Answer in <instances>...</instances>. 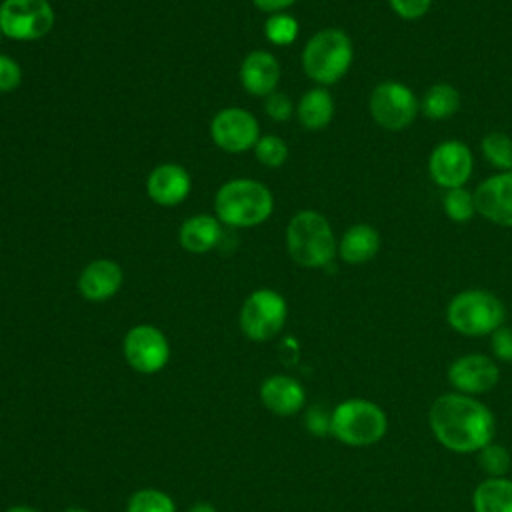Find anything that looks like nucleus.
<instances>
[{"label":"nucleus","instance_id":"nucleus-1","mask_svg":"<svg viewBox=\"0 0 512 512\" xmlns=\"http://www.w3.org/2000/svg\"><path fill=\"white\" fill-rule=\"evenodd\" d=\"M434 438L456 454H476L494 440L496 418L476 396L446 392L440 394L428 412Z\"/></svg>","mask_w":512,"mask_h":512},{"label":"nucleus","instance_id":"nucleus-2","mask_svg":"<svg viewBox=\"0 0 512 512\" xmlns=\"http://www.w3.org/2000/svg\"><path fill=\"white\" fill-rule=\"evenodd\" d=\"M274 198L270 190L252 178L224 182L214 196L216 218L234 228L258 226L272 214Z\"/></svg>","mask_w":512,"mask_h":512},{"label":"nucleus","instance_id":"nucleus-3","mask_svg":"<svg viewBox=\"0 0 512 512\" xmlns=\"http://www.w3.org/2000/svg\"><path fill=\"white\" fill-rule=\"evenodd\" d=\"M290 258L302 268H322L336 254V240L328 220L316 210H300L286 228Z\"/></svg>","mask_w":512,"mask_h":512},{"label":"nucleus","instance_id":"nucleus-4","mask_svg":"<svg viewBox=\"0 0 512 512\" xmlns=\"http://www.w3.org/2000/svg\"><path fill=\"white\" fill-rule=\"evenodd\" d=\"M388 416L382 406L366 398H348L332 410L330 434L348 446H370L384 438Z\"/></svg>","mask_w":512,"mask_h":512},{"label":"nucleus","instance_id":"nucleus-5","mask_svg":"<svg viewBox=\"0 0 512 512\" xmlns=\"http://www.w3.org/2000/svg\"><path fill=\"white\" fill-rule=\"evenodd\" d=\"M506 308L502 300L488 290L458 292L446 308L448 324L464 336H486L504 326Z\"/></svg>","mask_w":512,"mask_h":512},{"label":"nucleus","instance_id":"nucleus-6","mask_svg":"<svg viewBox=\"0 0 512 512\" xmlns=\"http://www.w3.org/2000/svg\"><path fill=\"white\" fill-rule=\"evenodd\" d=\"M352 42L346 32L326 28L316 32L302 50V66L308 78L318 84L338 82L352 64Z\"/></svg>","mask_w":512,"mask_h":512},{"label":"nucleus","instance_id":"nucleus-7","mask_svg":"<svg viewBox=\"0 0 512 512\" xmlns=\"http://www.w3.org/2000/svg\"><path fill=\"white\" fill-rule=\"evenodd\" d=\"M288 306L282 294L270 288L254 290L242 304L240 328L254 342L272 340L286 322Z\"/></svg>","mask_w":512,"mask_h":512},{"label":"nucleus","instance_id":"nucleus-8","mask_svg":"<svg viewBox=\"0 0 512 512\" xmlns=\"http://www.w3.org/2000/svg\"><path fill=\"white\" fill-rule=\"evenodd\" d=\"M56 14L48 0H2L0 30L4 36L20 42H32L46 36L54 26Z\"/></svg>","mask_w":512,"mask_h":512},{"label":"nucleus","instance_id":"nucleus-9","mask_svg":"<svg viewBox=\"0 0 512 512\" xmlns=\"http://www.w3.org/2000/svg\"><path fill=\"white\" fill-rule=\"evenodd\" d=\"M370 114L378 126L386 130H402L410 126L418 114L414 92L400 82H382L370 94Z\"/></svg>","mask_w":512,"mask_h":512},{"label":"nucleus","instance_id":"nucleus-10","mask_svg":"<svg viewBox=\"0 0 512 512\" xmlns=\"http://www.w3.org/2000/svg\"><path fill=\"white\" fill-rule=\"evenodd\" d=\"M124 358L140 374L160 372L170 358V344L162 330L150 324H138L124 336Z\"/></svg>","mask_w":512,"mask_h":512},{"label":"nucleus","instance_id":"nucleus-11","mask_svg":"<svg viewBox=\"0 0 512 512\" xmlns=\"http://www.w3.org/2000/svg\"><path fill=\"white\" fill-rule=\"evenodd\" d=\"M210 136L214 144L232 154L254 148L260 138V126L254 114L244 108H224L210 122Z\"/></svg>","mask_w":512,"mask_h":512},{"label":"nucleus","instance_id":"nucleus-12","mask_svg":"<svg viewBox=\"0 0 512 512\" xmlns=\"http://www.w3.org/2000/svg\"><path fill=\"white\" fill-rule=\"evenodd\" d=\"M448 382L454 392L478 396L490 392L500 380V368L494 358L486 354H464L448 366Z\"/></svg>","mask_w":512,"mask_h":512},{"label":"nucleus","instance_id":"nucleus-13","mask_svg":"<svg viewBox=\"0 0 512 512\" xmlns=\"http://www.w3.org/2000/svg\"><path fill=\"white\" fill-rule=\"evenodd\" d=\"M428 170L438 186L446 190L460 188L472 174L470 148L458 140H446L438 144L430 154Z\"/></svg>","mask_w":512,"mask_h":512},{"label":"nucleus","instance_id":"nucleus-14","mask_svg":"<svg viewBox=\"0 0 512 512\" xmlns=\"http://www.w3.org/2000/svg\"><path fill=\"white\" fill-rule=\"evenodd\" d=\"M476 212L498 226H512V170L486 178L474 192Z\"/></svg>","mask_w":512,"mask_h":512},{"label":"nucleus","instance_id":"nucleus-15","mask_svg":"<svg viewBox=\"0 0 512 512\" xmlns=\"http://www.w3.org/2000/svg\"><path fill=\"white\" fill-rule=\"evenodd\" d=\"M190 186L188 170L174 162L156 166L146 178V194L160 206H178L190 194Z\"/></svg>","mask_w":512,"mask_h":512},{"label":"nucleus","instance_id":"nucleus-16","mask_svg":"<svg viewBox=\"0 0 512 512\" xmlns=\"http://www.w3.org/2000/svg\"><path fill=\"white\" fill-rule=\"evenodd\" d=\"M122 268L110 258L92 260L78 276V290L90 302H104L112 298L122 286Z\"/></svg>","mask_w":512,"mask_h":512},{"label":"nucleus","instance_id":"nucleus-17","mask_svg":"<svg viewBox=\"0 0 512 512\" xmlns=\"http://www.w3.org/2000/svg\"><path fill=\"white\" fill-rule=\"evenodd\" d=\"M260 400L276 416H294L304 408L306 392L296 378L274 374L262 382Z\"/></svg>","mask_w":512,"mask_h":512},{"label":"nucleus","instance_id":"nucleus-18","mask_svg":"<svg viewBox=\"0 0 512 512\" xmlns=\"http://www.w3.org/2000/svg\"><path fill=\"white\" fill-rule=\"evenodd\" d=\"M240 82L252 96H268L276 92L280 82V64L266 50H254L246 54L240 64Z\"/></svg>","mask_w":512,"mask_h":512},{"label":"nucleus","instance_id":"nucleus-19","mask_svg":"<svg viewBox=\"0 0 512 512\" xmlns=\"http://www.w3.org/2000/svg\"><path fill=\"white\" fill-rule=\"evenodd\" d=\"M222 236L220 220L208 214H196L184 220L178 232L180 246L192 254H204L212 250Z\"/></svg>","mask_w":512,"mask_h":512},{"label":"nucleus","instance_id":"nucleus-20","mask_svg":"<svg viewBox=\"0 0 512 512\" xmlns=\"http://www.w3.org/2000/svg\"><path fill=\"white\" fill-rule=\"evenodd\" d=\"M378 248H380V236L368 224H356L348 228L338 244L340 258L348 264H364L372 260Z\"/></svg>","mask_w":512,"mask_h":512},{"label":"nucleus","instance_id":"nucleus-21","mask_svg":"<svg viewBox=\"0 0 512 512\" xmlns=\"http://www.w3.org/2000/svg\"><path fill=\"white\" fill-rule=\"evenodd\" d=\"M474 512H512V478H486L472 494Z\"/></svg>","mask_w":512,"mask_h":512},{"label":"nucleus","instance_id":"nucleus-22","mask_svg":"<svg viewBox=\"0 0 512 512\" xmlns=\"http://www.w3.org/2000/svg\"><path fill=\"white\" fill-rule=\"evenodd\" d=\"M296 114L304 128L320 130V128L328 126L334 116V100L328 90L312 88L300 98Z\"/></svg>","mask_w":512,"mask_h":512},{"label":"nucleus","instance_id":"nucleus-23","mask_svg":"<svg viewBox=\"0 0 512 512\" xmlns=\"http://www.w3.org/2000/svg\"><path fill=\"white\" fill-rule=\"evenodd\" d=\"M460 108V94L450 84H434L428 88L422 100V112L426 118L444 120Z\"/></svg>","mask_w":512,"mask_h":512},{"label":"nucleus","instance_id":"nucleus-24","mask_svg":"<svg viewBox=\"0 0 512 512\" xmlns=\"http://www.w3.org/2000/svg\"><path fill=\"white\" fill-rule=\"evenodd\" d=\"M476 460L480 470H484L486 478L506 476V472L512 468V456L508 448L494 440L476 452Z\"/></svg>","mask_w":512,"mask_h":512},{"label":"nucleus","instance_id":"nucleus-25","mask_svg":"<svg viewBox=\"0 0 512 512\" xmlns=\"http://www.w3.org/2000/svg\"><path fill=\"white\" fill-rule=\"evenodd\" d=\"M484 158L502 172L512 170V140L504 132H488L482 138Z\"/></svg>","mask_w":512,"mask_h":512},{"label":"nucleus","instance_id":"nucleus-26","mask_svg":"<svg viewBox=\"0 0 512 512\" xmlns=\"http://www.w3.org/2000/svg\"><path fill=\"white\" fill-rule=\"evenodd\" d=\"M126 512H176L174 500L156 488H142L128 498Z\"/></svg>","mask_w":512,"mask_h":512},{"label":"nucleus","instance_id":"nucleus-27","mask_svg":"<svg viewBox=\"0 0 512 512\" xmlns=\"http://www.w3.org/2000/svg\"><path fill=\"white\" fill-rule=\"evenodd\" d=\"M444 212L450 220L454 222H468L476 214V204H474V194H470L466 188H450L444 194L442 200Z\"/></svg>","mask_w":512,"mask_h":512},{"label":"nucleus","instance_id":"nucleus-28","mask_svg":"<svg viewBox=\"0 0 512 512\" xmlns=\"http://www.w3.org/2000/svg\"><path fill=\"white\" fill-rule=\"evenodd\" d=\"M264 34L266 38L276 44V46H288L296 40L298 36V22L294 16L290 14H284V12H278V14H272L266 24H264Z\"/></svg>","mask_w":512,"mask_h":512},{"label":"nucleus","instance_id":"nucleus-29","mask_svg":"<svg viewBox=\"0 0 512 512\" xmlns=\"http://www.w3.org/2000/svg\"><path fill=\"white\" fill-rule=\"evenodd\" d=\"M254 154L260 164H264L268 168H278L288 158V146L280 136L266 134V136L258 138V142L254 146Z\"/></svg>","mask_w":512,"mask_h":512},{"label":"nucleus","instance_id":"nucleus-30","mask_svg":"<svg viewBox=\"0 0 512 512\" xmlns=\"http://www.w3.org/2000/svg\"><path fill=\"white\" fill-rule=\"evenodd\" d=\"M264 110L266 114L274 120V122H286L290 120V116L294 114V104L292 100L282 94V92H272L266 96V102H264Z\"/></svg>","mask_w":512,"mask_h":512},{"label":"nucleus","instance_id":"nucleus-31","mask_svg":"<svg viewBox=\"0 0 512 512\" xmlns=\"http://www.w3.org/2000/svg\"><path fill=\"white\" fill-rule=\"evenodd\" d=\"M332 424V412H328L324 406H310L304 416V426L314 436H326L330 434Z\"/></svg>","mask_w":512,"mask_h":512},{"label":"nucleus","instance_id":"nucleus-32","mask_svg":"<svg viewBox=\"0 0 512 512\" xmlns=\"http://www.w3.org/2000/svg\"><path fill=\"white\" fill-rule=\"evenodd\" d=\"M20 82H22L20 64L10 56L0 54V92H12L20 86Z\"/></svg>","mask_w":512,"mask_h":512},{"label":"nucleus","instance_id":"nucleus-33","mask_svg":"<svg viewBox=\"0 0 512 512\" xmlns=\"http://www.w3.org/2000/svg\"><path fill=\"white\" fill-rule=\"evenodd\" d=\"M490 348L494 358L502 362H512V328L500 326L490 334Z\"/></svg>","mask_w":512,"mask_h":512},{"label":"nucleus","instance_id":"nucleus-34","mask_svg":"<svg viewBox=\"0 0 512 512\" xmlns=\"http://www.w3.org/2000/svg\"><path fill=\"white\" fill-rule=\"evenodd\" d=\"M432 0H390V6L392 10L400 16V18H406V20H414V18H420L428 12Z\"/></svg>","mask_w":512,"mask_h":512},{"label":"nucleus","instance_id":"nucleus-35","mask_svg":"<svg viewBox=\"0 0 512 512\" xmlns=\"http://www.w3.org/2000/svg\"><path fill=\"white\" fill-rule=\"evenodd\" d=\"M254 6L262 12H270V14H278L282 12L284 8L292 6L296 0H252Z\"/></svg>","mask_w":512,"mask_h":512},{"label":"nucleus","instance_id":"nucleus-36","mask_svg":"<svg viewBox=\"0 0 512 512\" xmlns=\"http://www.w3.org/2000/svg\"><path fill=\"white\" fill-rule=\"evenodd\" d=\"M188 512H216V508L212 504H208V502H198Z\"/></svg>","mask_w":512,"mask_h":512},{"label":"nucleus","instance_id":"nucleus-37","mask_svg":"<svg viewBox=\"0 0 512 512\" xmlns=\"http://www.w3.org/2000/svg\"><path fill=\"white\" fill-rule=\"evenodd\" d=\"M6 512H40V510H36V508H32V506H12V508H8Z\"/></svg>","mask_w":512,"mask_h":512},{"label":"nucleus","instance_id":"nucleus-38","mask_svg":"<svg viewBox=\"0 0 512 512\" xmlns=\"http://www.w3.org/2000/svg\"><path fill=\"white\" fill-rule=\"evenodd\" d=\"M62 512H88V510H86V508H80V506H70V508L62 510Z\"/></svg>","mask_w":512,"mask_h":512},{"label":"nucleus","instance_id":"nucleus-39","mask_svg":"<svg viewBox=\"0 0 512 512\" xmlns=\"http://www.w3.org/2000/svg\"><path fill=\"white\" fill-rule=\"evenodd\" d=\"M2 36H4V34H2V30H0V40H2Z\"/></svg>","mask_w":512,"mask_h":512}]
</instances>
